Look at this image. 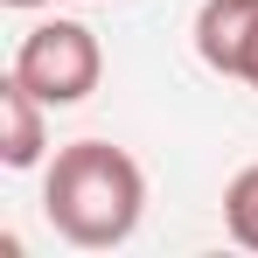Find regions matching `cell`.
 <instances>
[{
	"label": "cell",
	"instance_id": "cell-1",
	"mask_svg": "<svg viewBox=\"0 0 258 258\" xmlns=\"http://www.w3.org/2000/svg\"><path fill=\"white\" fill-rule=\"evenodd\" d=\"M42 216L49 230L77 251H112L126 244L147 216V174L126 147L112 140H70L42 181Z\"/></svg>",
	"mask_w": 258,
	"mask_h": 258
},
{
	"label": "cell",
	"instance_id": "cell-2",
	"mask_svg": "<svg viewBox=\"0 0 258 258\" xmlns=\"http://www.w3.org/2000/svg\"><path fill=\"white\" fill-rule=\"evenodd\" d=\"M14 77L42 98L49 112H63V105H84L91 91H98V77H105V49H98V35H91L84 21H35L28 35H21V49H14Z\"/></svg>",
	"mask_w": 258,
	"mask_h": 258
},
{
	"label": "cell",
	"instance_id": "cell-3",
	"mask_svg": "<svg viewBox=\"0 0 258 258\" xmlns=\"http://www.w3.org/2000/svg\"><path fill=\"white\" fill-rule=\"evenodd\" d=\"M251 35H258V0H203L196 7V56L216 77H244Z\"/></svg>",
	"mask_w": 258,
	"mask_h": 258
},
{
	"label": "cell",
	"instance_id": "cell-4",
	"mask_svg": "<svg viewBox=\"0 0 258 258\" xmlns=\"http://www.w3.org/2000/svg\"><path fill=\"white\" fill-rule=\"evenodd\" d=\"M42 112L49 105L7 70V84H0V161H7V168H35V161H42V147H49Z\"/></svg>",
	"mask_w": 258,
	"mask_h": 258
},
{
	"label": "cell",
	"instance_id": "cell-5",
	"mask_svg": "<svg viewBox=\"0 0 258 258\" xmlns=\"http://www.w3.org/2000/svg\"><path fill=\"white\" fill-rule=\"evenodd\" d=\"M223 230L244 251H258V161L230 174V188H223Z\"/></svg>",
	"mask_w": 258,
	"mask_h": 258
},
{
	"label": "cell",
	"instance_id": "cell-6",
	"mask_svg": "<svg viewBox=\"0 0 258 258\" xmlns=\"http://www.w3.org/2000/svg\"><path fill=\"white\" fill-rule=\"evenodd\" d=\"M244 84L258 91V35H251V49H244Z\"/></svg>",
	"mask_w": 258,
	"mask_h": 258
},
{
	"label": "cell",
	"instance_id": "cell-7",
	"mask_svg": "<svg viewBox=\"0 0 258 258\" xmlns=\"http://www.w3.org/2000/svg\"><path fill=\"white\" fill-rule=\"evenodd\" d=\"M7 7H42V0H7Z\"/></svg>",
	"mask_w": 258,
	"mask_h": 258
}]
</instances>
